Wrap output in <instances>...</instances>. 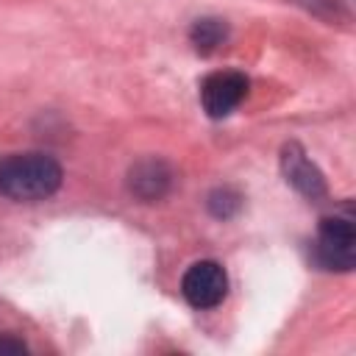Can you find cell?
Here are the masks:
<instances>
[{"mask_svg": "<svg viewBox=\"0 0 356 356\" xmlns=\"http://www.w3.org/2000/svg\"><path fill=\"white\" fill-rule=\"evenodd\" d=\"M170 186H172V170L161 159H145L128 170V189L145 203L161 200L170 192Z\"/></svg>", "mask_w": 356, "mask_h": 356, "instance_id": "6", "label": "cell"}, {"mask_svg": "<svg viewBox=\"0 0 356 356\" xmlns=\"http://www.w3.org/2000/svg\"><path fill=\"white\" fill-rule=\"evenodd\" d=\"M0 353H28V345L14 337H0Z\"/></svg>", "mask_w": 356, "mask_h": 356, "instance_id": "9", "label": "cell"}, {"mask_svg": "<svg viewBox=\"0 0 356 356\" xmlns=\"http://www.w3.org/2000/svg\"><path fill=\"white\" fill-rule=\"evenodd\" d=\"M225 39H228V25H225V19H217V17L195 19L192 28H189V42L203 56L206 53H214Z\"/></svg>", "mask_w": 356, "mask_h": 356, "instance_id": "7", "label": "cell"}, {"mask_svg": "<svg viewBox=\"0 0 356 356\" xmlns=\"http://www.w3.org/2000/svg\"><path fill=\"white\" fill-rule=\"evenodd\" d=\"M181 292L189 306L195 309H214L228 295V275L225 267L214 259H200L189 264V270L181 278Z\"/></svg>", "mask_w": 356, "mask_h": 356, "instance_id": "3", "label": "cell"}, {"mask_svg": "<svg viewBox=\"0 0 356 356\" xmlns=\"http://www.w3.org/2000/svg\"><path fill=\"white\" fill-rule=\"evenodd\" d=\"M314 259L323 270L348 273L356 264V231L350 214H331L320 220L314 239Z\"/></svg>", "mask_w": 356, "mask_h": 356, "instance_id": "2", "label": "cell"}, {"mask_svg": "<svg viewBox=\"0 0 356 356\" xmlns=\"http://www.w3.org/2000/svg\"><path fill=\"white\" fill-rule=\"evenodd\" d=\"M206 203H209V211H211L217 220H231V217L242 209V197H239L234 189H228V186L214 189Z\"/></svg>", "mask_w": 356, "mask_h": 356, "instance_id": "8", "label": "cell"}, {"mask_svg": "<svg viewBox=\"0 0 356 356\" xmlns=\"http://www.w3.org/2000/svg\"><path fill=\"white\" fill-rule=\"evenodd\" d=\"M64 181L61 164L47 153H14L0 161V195L19 203L47 200Z\"/></svg>", "mask_w": 356, "mask_h": 356, "instance_id": "1", "label": "cell"}, {"mask_svg": "<svg viewBox=\"0 0 356 356\" xmlns=\"http://www.w3.org/2000/svg\"><path fill=\"white\" fill-rule=\"evenodd\" d=\"M248 78L242 72H234V70H220V72H211L203 78L200 83V103H203V111L211 117V120H222L228 117L248 95Z\"/></svg>", "mask_w": 356, "mask_h": 356, "instance_id": "4", "label": "cell"}, {"mask_svg": "<svg viewBox=\"0 0 356 356\" xmlns=\"http://www.w3.org/2000/svg\"><path fill=\"white\" fill-rule=\"evenodd\" d=\"M281 170L286 175V184H292L303 197L309 200H317L325 195V178L323 172L312 164V159L303 153L300 145H286L281 150Z\"/></svg>", "mask_w": 356, "mask_h": 356, "instance_id": "5", "label": "cell"}]
</instances>
